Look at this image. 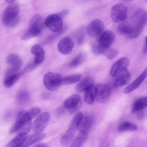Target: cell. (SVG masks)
<instances>
[{"label": "cell", "mask_w": 147, "mask_h": 147, "mask_svg": "<svg viewBox=\"0 0 147 147\" xmlns=\"http://www.w3.org/2000/svg\"><path fill=\"white\" fill-rule=\"evenodd\" d=\"M131 20L134 26L133 32L130 36L132 38H136L140 34L147 22V13L143 9H139L133 13Z\"/></svg>", "instance_id": "cell-1"}, {"label": "cell", "mask_w": 147, "mask_h": 147, "mask_svg": "<svg viewBox=\"0 0 147 147\" xmlns=\"http://www.w3.org/2000/svg\"><path fill=\"white\" fill-rule=\"evenodd\" d=\"M19 6L16 3H12L8 5L4 10L2 16L4 24L9 27L15 26L19 20Z\"/></svg>", "instance_id": "cell-2"}, {"label": "cell", "mask_w": 147, "mask_h": 147, "mask_svg": "<svg viewBox=\"0 0 147 147\" xmlns=\"http://www.w3.org/2000/svg\"><path fill=\"white\" fill-rule=\"evenodd\" d=\"M44 24L39 14L34 15L30 21L28 30L22 36V39L26 40L40 35L43 30Z\"/></svg>", "instance_id": "cell-3"}, {"label": "cell", "mask_w": 147, "mask_h": 147, "mask_svg": "<svg viewBox=\"0 0 147 147\" xmlns=\"http://www.w3.org/2000/svg\"><path fill=\"white\" fill-rule=\"evenodd\" d=\"M62 78L59 73L49 72L44 76L43 82L45 86L48 90L54 91L61 85Z\"/></svg>", "instance_id": "cell-4"}, {"label": "cell", "mask_w": 147, "mask_h": 147, "mask_svg": "<svg viewBox=\"0 0 147 147\" xmlns=\"http://www.w3.org/2000/svg\"><path fill=\"white\" fill-rule=\"evenodd\" d=\"M95 98L97 102L104 104L109 100L111 96V90L107 85L98 84L94 88Z\"/></svg>", "instance_id": "cell-5"}, {"label": "cell", "mask_w": 147, "mask_h": 147, "mask_svg": "<svg viewBox=\"0 0 147 147\" xmlns=\"http://www.w3.org/2000/svg\"><path fill=\"white\" fill-rule=\"evenodd\" d=\"M28 111H22L16 116L15 121L10 127L9 133L10 134L19 132L23 127L32 119Z\"/></svg>", "instance_id": "cell-6"}, {"label": "cell", "mask_w": 147, "mask_h": 147, "mask_svg": "<svg viewBox=\"0 0 147 147\" xmlns=\"http://www.w3.org/2000/svg\"><path fill=\"white\" fill-rule=\"evenodd\" d=\"M44 24L49 30L55 32L61 30L63 27L62 18L57 14L48 16L45 20Z\"/></svg>", "instance_id": "cell-7"}, {"label": "cell", "mask_w": 147, "mask_h": 147, "mask_svg": "<svg viewBox=\"0 0 147 147\" xmlns=\"http://www.w3.org/2000/svg\"><path fill=\"white\" fill-rule=\"evenodd\" d=\"M50 114L47 112L40 114L33 122L32 127L35 132H42L46 127L49 121Z\"/></svg>", "instance_id": "cell-8"}, {"label": "cell", "mask_w": 147, "mask_h": 147, "mask_svg": "<svg viewBox=\"0 0 147 147\" xmlns=\"http://www.w3.org/2000/svg\"><path fill=\"white\" fill-rule=\"evenodd\" d=\"M127 9L122 3H119L112 8L111 16L113 21L117 22L125 20L127 17Z\"/></svg>", "instance_id": "cell-9"}, {"label": "cell", "mask_w": 147, "mask_h": 147, "mask_svg": "<svg viewBox=\"0 0 147 147\" xmlns=\"http://www.w3.org/2000/svg\"><path fill=\"white\" fill-rule=\"evenodd\" d=\"M115 38L114 33L110 30L103 32L100 35L97 44L103 50L109 49Z\"/></svg>", "instance_id": "cell-10"}, {"label": "cell", "mask_w": 147, "mask_h": 147, "mask_svg": "<svg viewBox=\"0 0 147 147\" xmlns=\"http://www.w3.org/2000/svg\"><path fill=\"white\" fill-rule=\"evenodd\" d=\"M82 100L80 96L77 94L73 95L64 101L63 105L67 108L71 114L76 112L80 107Z\"/></svg>", "instance_id": "cell-11"}, {"label": "cell", "mask_w": 147, "mask_h": 147, "mask_svg": "<svg viewBox=\"0 0 147 147\" xmlns=\"http://www.w3.org/2000/svg\"><path fill=\"white\" fill-rule=\"evenodd\" d=\"M127 68L123 67L118 71L113 84V86L115 88H117L122 86L129 82L131 75Z\"/></svg>", "instance_id": "cell-12"}, {"label": "cell", "mask_w": 147, "mask_h": 147, "mask_svg": "<svg viewBox=\"0 0 147 147\" xmlns=\"http://www.w3.org/2000/svg\"><path fill=\"white\" fill-rule=\"evenodd\" d=\"M104 27V23L101 20L96 19L91 21L88 26L87 33L91 37H97L103 32Z\"/></svg>", "instance_id": "cell-13"}, {"label": "cell", "mask_w": 147, "mask_h": 147, "mask_svg": "<svg viewBox=\"0 0 147 147\" xmlns=\"http://www.w3.org/2000/svg\"><path fill=\"white\" fill-rule=\"evenodd\" d=\"M18 71L11 68L7 70L3 81L5 87L9 88L16 83L22 75L21 73H18Z\"/></svg>", "instance_id": "cell-14"}, {"label": "cell", "mask_w": 147, "mask_h": 147, "mask_svg": "<svg viewBox=\"0 0 147 147\" xmlns=\"http://www.w3.org/2000/svg\"><path fill=\"white\" fill-rule=\"evenodd\" d=\"M74 46V42L72 39L67 36L64 37L59 41L57 45V48L61 53L65 55L71 53Z\"/></svg>", "instance_id": "cell-15"}, {"label": "cell", "mask_w": 147, "mask_h": 147, "mask_svg": "<svg viewBox=\"0 0 147 147\" xmlns=\"http://www.w3.org/2000/svg\"><path fill=\"white\" fill-rule=\"evenodd\" d=\"M147 76V67L139 76L123 90V92L127 94L137 89L141 85Z\"/></svg>", "instance_id": "cell-16"}, {"label": "cell", "mask_w": 147, "mask_h": 147, "mask_svg": "<svg viewBox=\"0 0 147 147\" xmlns=\"http://www.w3.org/2000/svg\"><path fill=\"white\" fill-rule=\"evenodd\" d=\"M31 53L35 56L34 61L38 65L42 63L45 59V52L43 49L39 45H34L30 49Z\"/></svg>", "instance_id": "cell-17"}, {"label": "cell", "mask_w": 147, "mask_h": 147, "mask_svg": "<svg viewBox=\"0 0 147 147\" xmlns=\"http://www.w3.org/2000/svg\"><path fill=\"white\" fill-rule=\"evenodd\" d=\"M6 61L10 68L18 71L22 65V61L20 57L16 54L12 53L7 57Z\"/></svg>", "instance_id": "cell-18"}, {"label": "cell", "mask_w": 147, "mask_h": 147, "mask_svg": "<svg viewBox=\"0 0 147 147\" xmlns=\"http://www.w3.org/2000/svg\"><path fill=\"white\" fill-rule=\"evenodd\" d=\"M94 84V81L91 77H87L81 80L77 84L76 88L79 92H85L87 90L93 88Z\"/></svg>", "instance_id": "cell-19"}, {"label": "cell", "mask_w": 147, "mask_h": 147, "mask_svg": "<svg viewBox=\"0 0 147 147\" xmlns=\"http://www.w3.org/2000/svg\"><path fill=\"white\" fill-rule=\"evenodd\" d=\"M130 63L129 58L123 57L117 61L112 65L110 70V74L112 77L115 76L119 69L123 67H127Z\"/></svg>", "instance_id": "cell-20"}, {"label": "cell", "mask_w": 147, "mask_h": 147, "mask_svg": "<svg viewBox=\"0 0 147 147\" xmlns=\"http://www.w3.org/2000/svg\"><path fill=\"white\" fill-rule=\"evenodd\" d=\"M27 134L25 132L19 133L18 134L6 145V147L22 146L27 137Z\"/></svg>", "instance_id": "cell-21"}, {"label": "cell", "mask_w": 147, "mask_h": 147, "mask_svg": "<svg viewBox=\"0 0 147 147\" xmlns=\"http://www.w3.org/2000/svg\"><path fill=\"white\" fill-rule=\"evenodd\" d=\"M45 134L35 132L32 134L27 137L22 147H28L43 139L45 137Z\"/></svg>", "instance_id": "cell-22"}, {"label": "cell", "mask_w": 147, "mask_h": 147, "mask_svg": "<svg viewBox=\"0 0 147 147\" xmlns=\"http://www.w3.org/2000/svg\"><path fill=\"white\" fill-rule=\"evenodd\" d=\"M147 107V96L140 97L134 102L132 107L131 112L134 113L142 110Z\"/></svg>", "instance_id": "cell-23"}, {"label": "cell", "mask_w": 147, "mask_h": 147, "mask_svg": "<svg viewBox=\"0 0 147 147\" xmlns=\"http://www.w3.org/2000/svg\"><path fill=\"white\" fill-rule=\"evenodd\" d=\"M93 123L94 120L92 117H83L78 127L79 130L80 132H88L93 125Z\"/></svg>", "instance_id": "cell-24"}, {"label": "cell", "mask_w": 147, "mask_h": 147, "mask_svg": "<svg viewBox=\"0 0 147 147\" xmlns=\"http://www.w3.org/2000/svg\"><path fill=\"white\" fill-rule=\"evenodd\" d=\"M76 130L68 127L64 134L61 137L60 141L62 145L67 146L72 141Z\"/></svg>", "instance_id": "cell-25"}, {"label": "cell", "mask_w": 147, "mask_h": 147, "mask_svg": "<svg viewBox=\"0 0 147 147\" xmlns=\"http://www.w3.org/2000/svg\"><path fill=\"white\" fill-rule=\"evenodd\" d=\"M88 135V132H80L73 140L71 147H80L83 144Z\"/></svg>", "instance_id": "cell-26"}, {"label": "cell", "mask_w": 147, "mask_h": 147, "mask_svg": "<svg viewBox=\"0 0 147 147\" xmlns=\"http://www.w3.org/2000/svg\"><path fill=\"white\" fill-rule=\"evenodd\" d=\"M117 30L121 33L130 35L133 32L134 28L128 23L123 22L119 24Z\"/></svg>", "instance_id": "cell-27"}, {"label": "cell", "mask_w": 147, "mask_h": 147, "mask_svg": "<svg viewBox=\"0 0 147 147\" xmlns=\"http://www.w3.org/2000/svg\"><path fill=\"white\" fill-rule=\"evenodd\" d=\"M138 129L137 126L135 124L129 121H125L122 123L119 126L118 131L121 132L127 131H135Z\"/></svg>", "instance_id": "cell-28"}, {"label": "cell", "mask_w": 147, "mask_h": 147, "mask_svg": "<svg viewBox=\"0 0 147 147\" xmlns=\"http://www.w3.org/2000/svg\"><path fill=\"white\" fill-rule=\"evenodd\" d=\"M83 117V115L81 112L79 111L76 113L70 121L69 127L76 130L79 127Z\"/></svg>", "instance_id": "cell-29"}, {"label": "cell", "mask_w": 147, "mask_h": 147, "mask_svg": "<svg viewBox=\"0 0 147 147\" xmlns=\"http://www.w3.org/2000/svg\"><path fill=\"white\" fill-rule=\"evenodd\" d=\"M81 77V74H76L62 78L61 85H67L75 83L80 80Z\"/></svg>", "instance_id": "cell-30"}, {"label": "cell", "mask_w": 147, "mask_h": 147, "mask_svg": "<svg viewBox=\"0 0 147 147\" xmlns=\"http://www.w3.org/2000/svg\"><path fill=\"white\" fill-rule=\"evenodd\" d=\"M30 99V94L26 90H21L17 94V99L18 102L20 104H23L26 103Z\"/></svg>", "instance_id": "cell-31"}, {"label": "cell", "mask_w": 147, "mask_h": 147, "mask_svg": "<svg viewBox=\"0 0 147 147\" xmlns=\"http://www.w3.org/2000/svg\"><path fill=\"white\" fill-rule=\"evenodd\" d=\"M85 59V56L83 54H79L70 61L69 66L71 68L76 67L80 65Z\"/></svg>", "instance_id": "cell-32"}, {"label": "cell", "mask_w": 147, "mask_h": 147, "mask_svg": "<svg viewBox=\"0 0 147 147\" xmlns=\"http://www.w3.org/2000/svg\"><path fill=\"white\" fill-rule=\"evenodd\" d=\"M93 88L86 91L84 93V100L85 102L89 105H92L94 103L95 96L93 92Z\"/></svg>", "instance_id": "cell-33"}, {"label": "cell", "mask_w": 147, "mask_h": 147, "mask_svg": "<svg viewBox=\"0 0 147 147\" xmlns=\"http://www.w3.org/2000/svg\"><path fill=\"white\" fill-rule=\"evenodd\" d=\"M118 51L115 49H109L105 50L104 54L108 59H111L114 58L117 54Z\"/></svg>", "instance_id": "cell-34"}, {"label": "cell", "mask_w": 147, "mask_h": 147, "mask_svg": "<svg viewBox=\"0 0 147 147\" xmlns=\"http://www.w3.org/2000/svg\"><path fill=\"white\" fill-rule=\"evenodd\" d=\"M32 119L40 114L41 109L38 107H34L28 111Z\"/></svg>", "instance_id": "cell-35"}, {"label": "cell", "mask_w": 147, "mask_h": 147, "mask_svg": "<svg viewBox=\"0 0 147 147\" xmlns=\"http://www.w3.org/2000/svg\"><path fill=\"white\" fill-rule=\"evenodd\" d=\"M38 66V65L35 64L34 62L30 63L25 67L23 71L21 72L22 74V75L23 74L30 72L36 67Z\"/></svg>", "instance_id": "cell-36"}, {"label": "cell", "mask_w": 147, "mask_h": 147, "mask_svg": "<svg viewBox=\"0 0 147 147\" xmlns=\"http://www.w3.org/2000/svg\"><path fill=\"white\" fill-rule=\"evenodd\" d=\"M92 48L93 52L97 54H103L105 51L97 44L94 45Z\"/></svg>", "instance_id": "cell-37"}, {"label": "cell", "mask_w": 147, "mask_h": 147, "mask_svg": "<svg viewBox=\"0 0 147 147\" xmlns=\"http://www.w3.org/2000/svg\"><path fill=\"white\" fill-rule=\"evenodd\" d=\"M69 13V11L68 10L65 9L60 12L57 14L62 18L67 15Z\"/></svg>", "instance_id": "cell-38"}, {"label": "cell", "mask_w": 147, "mask_h": 147, "mask_svg": "<svg viewBox=\"0 0 147 147\" xmlns=\"http://www.w3.org/2000/svg\"><path fill=\"white\" fill-rule=\"evenodd\" d=\"M138 118L139 119H142L144 116V113L143 111H140L137 115Z\"/></svg>", "instance_id": "cell-39"}, {"label": "cell", "mask_w": 147, "mask_h": 147, "mask_svg": "<svg viewBox=\"0 0 147 147\" xmlns=\"http://www.w3.org/2000/svg\"><path fill=\"white\" fill-rule=\"evenodd\" d=\"M34 147H46V145L42 143H39L37 144L34 146Z\"/></svg>", "instance_id": "cell-40"}, {"label": "cell", "mask_w": 147, "mask_h": 147, "mask_svg": "<svg viewBox=\"0 0 147 147\" xmlns=\"http://www.w3.org/2000/svg\"><path fill=\"white\" fill-rule=\"evenodd\" d=\"M7 3H13L15 0H4Z\"/></svg>", "instance_id": "cell-41"}, {"label": "cell", "mask_w": 147, "mask_h": 147, "mask_svg": "<svg viewBox=\"0 0 147 147\" xmlns=\"http://www.w3.org/2000/svg\"><path fill=\"white\" fill-rule=\"evenodd\" d=\"M145 42H146V47L147 48V36H146L145 38Z\"/></svg>", "instance_id": "cell-42"}, {"label": "cell", "mask_w": 147, "mask_h": 147, "mask_svg": "<svg viewBox=\"0 0 147 147\" xmlns=\"http://www.w3.org/2000/svg\"><path fill=\"white\" fill-rule=\"evenodd\" d=\"M146 0L147 1V0Z\"/></svg>", "instance_id": "cell-43"}]
</instances>
